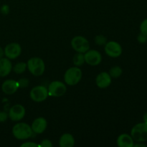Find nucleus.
I'll return each instance as SVG.
<instances>
[{"instance_id": "nucleus-1", "label": "nucleus", "mask_w": 147, "mask_h": 147, "mask_svg": "<svg viewBox=\"0 0 147 147\" xmlns=\"http://www.w3.org/2000/svg\"><path fill=\"white\" fill-rule=\"evenodd\" d=\"M12 134L18 140H26L33 135L31 126L26 123H18L12 128Z\"/></svg>"}, {"instance_id": "nucleus-2", "label": "nucleus", "mask_w": 147, "mask_h": 147, "mask_svg": "<svg viewBox=\"0 0 147 147\" xmlns=\"http://www.w3.org/2000/svg\"><path fill=\"white\" fill-rule=\"evenodd\" d=\"M82 76V70L78 67H71L65 73L64 80L67 86H76L80 81Z\"/></svg>"}, {"instance_id": "nucleus-3", "label": "nucleus", "mask_w": 147, "mask_h": 147, "mask_svg": "<svg viewBox=\"0 0 147 147\" xmlns=\"http://www.w3.org/2000/svg\"><path fill=\"white\" fill-rule=\"evenodd\" d=\"M27 69L32 75L34 76H40L45 73V64L40 57H32L27 61Z\"/></svg>"}, {"instance_id": "nucleus-4", "label": "nucleus", "mask_w": 147, "mask_h": 147, "mask_svg": "<svg viewBox=\"0 0 147 147\" xmlns=\"http://www.w3.org/2000/svg\"><path fill=\"white\" fill-rule=\"evenodd\" d=\"M131 136L135 142H144L147 141V123L144 122L135 125L131 129Z\"/></svg>"}, {"instance_id": "nucleus-5", "label": "nucleus", "mask_w": 147, "mask_h": 147, "mask_svg": "<svg viewBox=\"0 0 147 147\" xmlns=\"http://www.w3.org/2000/svg\"><path fill=\"white\" fill-rule=\"evenodd\" d=\"M47 90L48 95L51 97H61L65 94L67 91V86L63 82L55 80L50 83L47 88Z\"/></svg>"}, {"instance_id": "nucleus-6", "label": "nucleus", "mask_w": 147, "mask_h": 147, "mask_svg": "<svg viewBox=\"0 0 147 147\" xmlns=\"http://www.w3.org/2000/svg\"><path fill=\"white\" fill-rule=\"evenodd\" d=\"M71 47L77 53H83L90 50V43L86 37L83 36H76L71 40Z\"/></svg>"}, {"instance_id": "nucleus-7", "label": "nucleus", "mask_w": 147, "mask_h": 147, "mask_svg": "<svg viewBox=\"0 0 147 147\" xmlns=\"http://www.w3.org/2000/svg\"><path fill=\"white\" fill-rule=\"evenodd\" d=\"M48 90L43 86H37L32 88L30 90V98L36 103H41L45 101L48 97Z\"/></svg>"}, {"instance_id": "nucleus-8", "label": "nucleus", "mask_w": 147, "mask_h": 147, "mask_svg": "<svg viewBox=\"0 0 147 147\" xmlns=\"http://www.w3.org/2000/svg\"><path fill=\"white\" fill-rule=\"evenodd\" d=\"M104 50L108 56L113 58H116L121 55L122 47L119 42L115 41H109L105 45Z\"/></svg>"}, {"instance_id": "nucleus-9", "label": "nucleus", "mask_w": 147, "mask_h": 147, "mask_svg": "<svg viewBox=\"0 0 147 147\" xmlns=\"http://www.w3.org/2000/svg\"><path fill=\"white\" fill-rule=\"evenodd\" d=\"M4 50V55L9 60H14L20 57L22 53V47L17 42L9 43L6 45Z\"/></svg>"}, {"instance_id": "nucleus-10", "label": "nucleus", "mask_w": 147, "mask_h": 147, "mask_svg": "<svg viewBox=\"0 0 147 147\" xmlns=\"http://www.w3.org/2000/svg\"><path fill=\"white\" fill-rule=\"evenodd\" d=\"M85 63L89 65H98L102 61V55L98 51L96 50H88L84 53Z\"/></svg>"}, {"instance_id": "nucleus-11", "label": "nucleus", "mask_w": 147, "mask_h": 147, "mask_svg": "<svg viewBox=\"0 0 147 147\" xmlns=\"http://www.w3.org/2000/svg\"><path fill=\"white\" fill-rule=\"evenodd\" d=\"M25 109L20 104H16L11 106L9 111V118L13 121H21L25 116Z\"/></svg>"}, {"instance_id": "nucleus-12", "label": "nucleus", "mask_w": 147, "mask_h": 147, "mask_svg": "<svg viewBox=\"0 0 147 147\" xmlns=\"http://www.w3.org/2000/svg\"><path fill=\"white\" fill-rule=\"evenodd\" d=\"M96 83L100 88H106L111 84V77L107 72H101L96 77Z\"/></svg>"}, {"instance_id": "nucleus-13", "label": "nucleus", "mask_w": 147, "mask_h": 147, "mask_svg": "<svg viewBox=\"0 0 147 147\" xmlns=\"http://www.w3.org/2000/svg\"><path fill=\"white\" fill-rule=\"evenodd\" d=\"M47 126V120L43 117H38L35 119L31 125L32 130L34 134H42L46 130Z\"/></svg>"}, {"instance_id": "nucleus-14", "label": "nucleus", "mask_w": 147, "mask_h": 147, "mask_svg": "<svg viewBox=\"0 0 147 147\" xmlns=\"http://www.w3.org/2000/svg\"><path fill=\"white\" fill-rule=\"evenodd\" d=\"M19 88L18 82L11 79L6 80L1 85V90L3 93L7 95H12L16 93Z\"/></svg>"}, {"instance_id": "nucleus-15", "label": "nucleus", "mask_w": 147, "mask_h": 147, "mask_svg": "<svg viewBox=\"0 0 147 147\" xmlns=\"http://www.w3.org/2000/svg\"><path fill=\"white\" fill-rule=\"evenodd\" d=\"M12 67L9 59L7 57L0 59V77L4 78L9 76L12 70Z\"/></svg>"}, {"instance_id": "nucleus-16", "label": "nucleus", "mask_w": 147, "mask_h": 147, "mask_svg": "<svg viewBox=\"0 0 147 147\" xmlns=\"http://www.w3.org/2000/svg\"><path fill=\"white\" fill-rule=\"evenodd\" d=\"M117 146L119 147H133L134 139L131 135L127 134H122L119 135L116 140Z\"/></svg>"}, {"instance_id": "nucleus-17", "label": "nucleus", "mask_w": 147, "mask_h": 147, "mask_svg": "<svg viewBox=\"0 0 147 147\" xmlns=\"http://www.w3.org/2000/svg\"><path fill=\"white\" fill-rule=\"evenodd\" d=\"M60 147H73L75 145V139L72 134L65 133L62 135L59 140Z\"/></svg>"}, {"instance_id": "nucleus-18", "label": "nucleus", "mask_w": 147, "mask_h": 147, "mask_svg": "<svg viewBox=\"0 0 147 147\" xmlns=\"http://www.w3.org/2000/svg\"><path fill=\"white\" fill-rule=\"evenodd\" d=\"M73 62L74 65L76 66V67H80V66L83 65L85 63L84 54L80 53H76V54L73 56Z\"/></svg>"}, {"instance_id": "nucleus-19", "label": "nucleus", "mask_w": 147, "mask_h": 147, "mask_svg": "<svg viewBox=\"0 0 147 147\" xmlns=\"http://www.w3.org/2000/svg\"><path fill=\"white\" fill-rule=\"evenodd\" d=\"M27 63H24V62H20L17 63V64L14 65L12 67V70L16 74H22V73H24L25 70H27Z\"/></svg>"}, {"instance_id": "nucleus-20", "label": "nucleus", "mask_w": 147, "mask_h": 147, "mask_svg": "<svg viewBox=\"0 0 147 147\" xmlns=\"http://www.w3.org/2000/svg\"><path fill=\"white\" fill-rule=\"evenodd\" d=\"M122 73H123V70H122L121 67L119 66H114L110 69L109 73L111 78H118L121 76Z\"/></svg>"}, {"instance_id": "nucleus-21", "label": "nucleus", "mask_w": 147, "mask_h": 147, "mask_svg": "<svg viewBox=\"0 0 147 147\" xmlns=\"http://www.w3.org/2000/svg\"><path fill=\"white\" fill-rule=\"evenodd\" d=\"M95 42L98 45H105L107 42V39L104 35L102 34H99L95 37Z\"/></svg>"}, {"instance_id": "nucleus-22", "label": "nucleus", "mask_w": 147, "mask_h": 147, "mask_svg": "<svg viewBox=\"0 0 147 147\" xmlns=\"http://www.w3.org/2000/svg\"><path fill=\"white\" fill-rule=\"evenodd\" d=\"M140 31L143 34L147 35V19L144 20L140 25Z\"/></svg>"}, {"instance_id": "nucleus-23", "label": "nucleus", "mask_w": 147, "mask_h": 147, "mask_svg": "<svg viewBox=\"0 0 147 147\" xmlns=\"http://www.w3.org/2000/svg\"><path fill=\"white\" fill-rule=\"evenodd\" d=\"M39 146L41 147H53V143L49 139H44V140L41 141Z\"/></svg>"}, {"instance_id": "nucleus-24", "label": "nucleus", "mask_w": 147, "mask_h": 147, "mask_svg": "<svg viewBox=\"0 0 147 147\" xmlns=\"http://www.w3.org/2000/svg\"><path fill=\"white\" fill-rule=\"evenodd\" d=\"M18 82V84H19V87H21V88H26L29 85V80L26 78H22L21 80H20Z\"/></svg>"}, {"instance_id": "nucleus-25", "label": "nucleus", "mask_w": 147, "mask_h": 147, "mask_svg": "<svg viewBox=\"0 0 147 147\" xmlns=\"http://www.w3.org/2000/svg\"><path fill=\"white\" fill-rule=\"evenodd\" d=\"M137 40L139 42L142 43V44H143V43L146 42H147V35L141 32V34H139V36H138Z\"/></svg>"}, {"instance_id": "nucleus-26", "label": "nucleus", "mask_w": 147, "mask_h": 147, "mask_svg": "<svg viewBox=\"0 0 147 147\" xmlns=\"http://www.w3.org/2000/svg\"><path fill=\"white\" fill-rule=\"evenodd\" d=\"M21 147H37L39 146V144H36L34 142H24V143L22 144Z\"/></svg>"}, {"instance_id": "nucleus-27", "label": "nucleus", "mask_w": 147, "mask_h": 147, "mask_svg": "<svg viewBox=\"0 0 147 147\" xmlns=\"http://www.w3.org/2000/svg\"><path fill=\"white\" fill-rule=\"evenodd\" d=\"M9 115L5 111H0V122H4L8 119Z\"/></svg>"}, {"instance_id": "nucleus-28", "label": "nucleus", "mask_w": 147, "mask_h": 147, "mask_svg": "<svg viewBox=\"0 0 147 147\" xmlns=\"http://www.w3.org/2000/svg\"><path fill=\"white\" fill-rule=\"evenodd\" d=\"M1 14H4V15H7L9 12V7L7 4H4L2 7H1Z\"/></svg>"}, {"instance_id": "nucleus-29", "label": "nucleus", "mask_w": 147, "mask_h": 147, "mask_svg": "<svg viewBox=\"0 0 147 147\" xmlns=\"http://www.w3.org/2000/svg\"><path fill=\"white\" fill-rule=\"evenodd\" d=\"M4 49H3L1 47H0V59L2 58V57H4Z\"/></svg>"}, {"instance_id": "nucleus-30", "label": "nucleus", "mask_w": 147, "mask_h": 147, "mask_svg": "<svg viewBox=\"0 0 147 147\" xmlns=\"http://www.w3.org/2000/svg\"><path fill=\"white\" fill-rule=\"evenodd\" d=\"M134 146H135V147H139V146L146 147V144H134Z\"/></svg>"}, {"instance_id": "nucleus-31", "label": "nucleus", "mask_w": 147, "mask_h": 147, "mask_svg": "<svg viewBox=\"0 0 147 147\" xmlns=\"http://www.w3.org/2000/svg\"><path fill=\"white\" fill-rule=\"evenodd\" d=\"M144 122L147 123V112L144 115Z\"/></svg>"}]
</instances>
